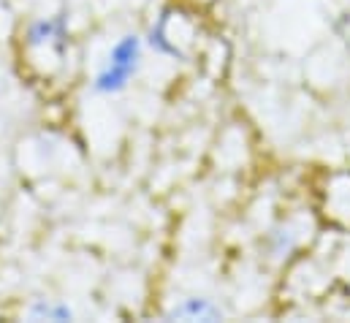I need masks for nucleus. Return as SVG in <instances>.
<instances>
[{"instance_id": "nucleus-1", "label": "nucleus", "mask_w": 350, "mask_h": 323, "mask_svg": "<svg viewBox=\"0 0 350 323\" xmlns=\"http://www.w3.org/2000/svg\"><path fill=\"white\" fill-rule=\"evenodd\" d=\"M144 47H147L144 38L136 36V33L120 36L111 44L100 71L92 77V92H98V95H117V92H122L133 81V77L139 74V68H142Z\"/></svg>"}, {"instance_id": "nucleus-2", "label": "nucleus", "mask_w": 350, "mask_h": 323, "mask_svg": "<svg viewBox=\"0 0 350 323\" xmlns=\"http://www.w3.org/2000/svg\"><path fill=\"white\" fill-rule=\"evenodd\" d=\"M66 41H68V19L63 14L33 19L27 25V30H25V44L33 47V49H44V47L63 49Z\"/></svg>"}, {"instance_id": "nucleus-3", "label": "nucleus", "mask_w": 350, "mask_h": 323, "mask_svg": "<svg viewBox=\"0 0 350 323\" xmlns=\"http://www.w3.org/2000/svg\"><path fill=\"white\" fill-rule=\"evenodd\" d=\"M169 22H172V16H169V11H163V14L158 16V22L150 25V30H147V36H144V44H147L155 55H161V57H176V60H182L185 55H182L176 38H172V33H169Z\"/></svg>"}, {"instance_id": "nucleus-4", "label": "nucleus", "mask_w": 350, "mask_h": 323, "mask_svg": "<svg viewBox=\"0 0 350 323\" xmlns=\"http://www.w3.org/2000/svg\"><path fill=\"white\" fill-rule=\"evenodd\" d=\"M223 313L212 299L204 296H187L169 313V318H182V321H217Z\"/></svg>"}, {"instance_id": "nucleus-5", "label": "nucleus", "mask_w": 350, "mask_h": 323, "mask_svg": "<svg viewBox=\"0 0 350 323\" xmlns=\"http://www.w3.org/2000/svg\"><path fill=\"white\" fill-rule=\"evenodd\" d=\"M27 315L33 321H71L74 318V310L68 305H63V302H46V299H41V302H36L27 310Z\"/></svg>"}]
</instances>
